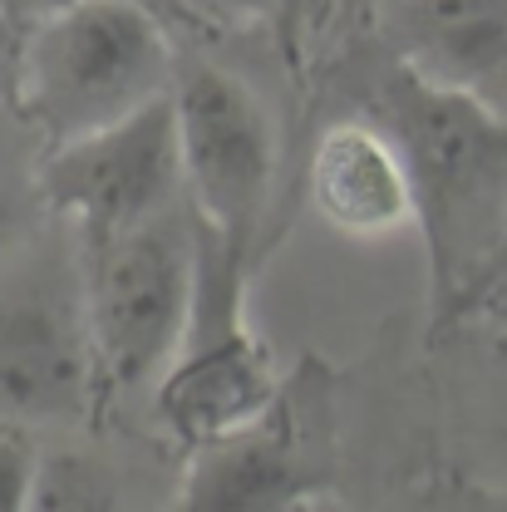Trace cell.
Returning <instances> with one entry per match:
<instances>
[{
    "mask_svg": "<svg viewBox=\"0 0 507 512\" xmlns=\"http://www.w3.org/2000/svg\"><path fill=\"white\" fill-rule=\"evenodd\" d=\"M370 5H375V0H345V10H360V15H365Z\"/></svg>",
    "mask_w": 507,
    "mask_h": 512,
    "instance_id": "obj_17",
    "label": "cell"
},
{
    "mask_svg": "<svg viewBox=\"0 0 507 512\" xmlns=\"http://www.w3.org/2000/svg\"><path fill=\"white\" fill-rule=\"evenodd\" d=\"M104 399L143 394L183 350L202 286V222L178 202L138 227L79 237Z\"/></svg>",
    "mask_w": 507,
    "mask_h": 512,
    "instance_id": "obj_4",
    "label": "cell"
},
{
    "mask_svg": "<svg viewBox=\"0 0 507 512\" xmlns=\"http://www.w3.org/2000/svg\"><path fill=\"white\" fill-rule=\"evenodd\" d=\"M316 409V384L291 380L281 399L247 429L188 453L183 508L192 512H276L306 503L320 488L311 463L316 434L306 414Z\"/></svg>",
    "mask_w": 507,
    "mask_h": 512,
    "instance_id": "obj_8",
    "label": "cell"
},
{
    "mask_svg": "<svg viewBox=\"0 0 507 512\" xmlns=\"http://www.w3.org/2000/svg\"><path fill=\"white\" fill-rule=\"evenodd\" d=\"M0 5H5V10H10V15L25 25L30 15H40V10H50V5H60V0H0ZM148 5H158L168 20H178V5H173V0H148Z\"/></svg>",
    "mask_w": 507,
    "mask_h": 512,
    "instance_id": "obj_16",
    "label": "cell"
},
{
    "mask_svg": "<svg viewBox=\"0 0 507 512\" xmlns=\"http://www.w3.org/2000/svg\"><path fill=\"white\" fill-rule=\"evenodd\" d=\"M306 197L325 227L355 242L419 232L414 178L404 168L399 143L375 114L335 119L320 128L311 163H306Z\"/></svg>",
    "mask_w": 507,
    "mask_h": 512,
    "instance_id": "obj_9",
    "label": "cell"
},
{
    "mask_svg": "<svg viewBox=\"0 0 507 512\" xmlns=\"http://www.w3.org/2000/svg\"><path fill=\"white\" fill-rule=\"evenodd\" d=\"M345 10V0H276V15H271V30H276V50L286 69L296 79L311 74L316 64V45L325 40L330 20Z\"/></svg>",
    "mask_w": 507,
    "mask_h": 512,
    "instance_id": "obj_12",
    "label": "cell"
},
{
    "mask_svg": "<svg viewBox=\"0 0 507 512\" xmlns=\"http://www.w3.org/2000/svg\"><path fill=\"white\" fill-rule=\"evenodd\" d=\"M15 64H20V20L0 5V104H15Z\"/></svg>",
    "mask_w": 507,
    "mask_h": 512,
    "instance_id": "obj_15",
    "label": "cell"
},
{
    "mask_svg": "<svg viewBox=\"0 0 507 512\" xmlns=\"http://www.w3.org/2000/svg\"><path fill=\"white\" fill-rule=\"evenodd\" d=\"M45 202L79 237L124 232L188 202L173 94L99 133L45 148Z\"/></svg>",
    "mask_w": 507,
    "mask_h": 512,
    "instance_id": "obj_7",
    "label": "cell"
},
{
    "mask_svg": "<svg viewBox=\"0 0 507 512\" xmlns=\"http://www.w3.org/2000/svg\"><path fill=\"white\" fill-rule=\"evenodd\" d=\"M384 55L434 84L478 89L507 69V0H375Z\"/></svg>",
    "mask_w": 507,
    "mask_h": 512,
    "instance_id": "obj_10",
    "label": "cell"
},
{
    "mask_svg": "<svg viewBox=\"0 0 507 512\" xmlns=\"http://www.w3.org/2000/svg\"><path fill=\"white\" fill-rule=\"evenodd\" d=\"M178 20H197L207 30H252V25H271L276 0H173Z\"/></svg>",
    "mask_w": 507,
    "mask_h": 512,
    "instance_id": "obj_14",
    "label": "cell"
},
{
    "mask_svg": "<svg viewBox=\"0 0 507 512\" xmlns=\"http://www.w3.org/2000/svg\"><path fill=\"white\" fill-rule=\"evenodd\" d=\"M173 20L148 0H60L20 25L15 109L45 148L168 99Z\"/></svg>",
    "mask_w": 507,
    "mask_h": 512,
    "instance_id": "obj_2",
    "label": "cell"
},
{
    "mask_svg": "<svg viewBox=\"0 0 507 512\" xmlns=\"http://www.w3.org/2000/svg\"><path fill=\"white\" fill-rule=\"evenodd\" d=\"M40 468H45V453L35 444V429L20 419H0V512L35 508Z\"/></svg>",
    "mask_w": 507,
    "mask_h": 512,
    "instance_id": "obj_13",
    "label": "cell"
},
{
    "mask_svg": "<svg viewBox=\"0 0 507 512\" xmlns=\"http://www.w3.org/2000/svg\"><path fill=\"white\" fill-rule=\"evenodd\" d=\"M247 266V256L217 247L202 232L197 316L183 350L153 384V409L163 429L188 453L256 424L286 389L266 340L247 320Z\"/></svg>",
    "mask_w": 507,
    "mask_h": 512,
    "instance_id": "obj_6",
    "label": "cell"
},
{
    "mask_svg": "<svg viewBox=\"0 0 507 512\" xmlns=\"http://www.w3.org/2000/svg\"><path fill=\"white\" fill-rule=\"evenodd\" d=\"M99 404L79 232L50 212L0 261V419L79 424Z\"/></svg>",
    "mask_w": 507,
    "mask_h": 512,
    "instance_id": "obj_3",
    "label": "cell"
},
{
    "mask_svg": "<svg viewBox=\"0 0 507 512\" xmlns=\"http://www.w3.org/2000/svg\"><path fill=\"white\" fill-rule=\"evenodd\" d=\"M168 94L178 124L183 192L202 232L217 247L252 261L281 178V138L271 109L242 74L188 50H178Z\"/></svg>",
    "mask_w": 507,
    "mask_h": 512,
    "instance_id": "obj_5",
    "label": "cell"
},
{
    "mask_svg": "<svg viewBox=\"0 0 507 512\" xmlns=\"http://www.w3.org/2000/svg\"><path fill=\"white\" fill-rule=\"evenodd\" d=\"M45 217V138L25 124L15 104H0V261Z\"/></svg>",
    "mask_w": 507,
    "mask_h": 512,
    "instance_id": "obj_11",
    "label": "cell"
},
{
    "mask_svg": "<svg viewBox=\"0 0 507 512\" xmlns=\"http://www.w3.org/2000/svg\"><path fill=\"white\" fill-rule=\"evenodd\" d=\"M365 114L404 153L434 311H453L507 247V119L478 89H448L394 60Z\"/></svg>",
    "mask_w": 507,
    "mask_h": 512,
    "instance_id": "obj_1",
    "label": "cell"
}]
</instances>
